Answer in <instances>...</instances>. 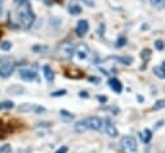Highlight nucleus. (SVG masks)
<instances>
[{
    "instance_id": "aec40b11",
    "label": "nucleus",
    "mask_w": 165,
    "mask_h": 153,
    "mask_svg": "<svg viewBox=\"0 0 165 153\" xmlns=\"http://www.w3.org/2000/svg\"><path fill=\"white\" fill-rule=\"evenodd\" d=\"M119 62H121V63H124V64H127V66H129V64H132V62H133V59H132V57H121V58H116Z\"/></svg>"
},
{
    "instance_id": "4be33fe9",
    "label": "nucleus",
    "mask_w": 165,
    "mask_h": 153,
    "mask_svg": "<svg viewBox=\"0 0 165 153\" xmlns=\"http://www.w3.org/2000/svg\"><path fill=\"white\" fill-rule=\"evenodd\" d=\"M12 48V44L9 41H3V42H0V49L4 50V52H7V50H9Z\"/></svg>"
},
{
    "instance_id": "c85d7f7f",
    "label": "nucleus",
    "mask_w": 165,
    "mask_h": 153,
    "mask_svg": "<svg viewBox=\"0 0 165 153\" xmlns=\"http://www.w3.org/2000/svg\"><path fill=\"white\" fill-rule=\"evenodd\" d=\"M79 95H80L81 98H85V99H86V98H89L88 92H80V93H79Z\"/></svg>"
},
{
    "instance_id": "5701e85b",
    "label": "nucleus",
    "mask_w": 165,
    "mask_h": 153,
    "mask_svg": "<svg viewBox=\"0 0 165 153\" xmlns=\"http://www.w3.org/2000/svg\"><path fill=\"white\" fill-rule=\"evenodd\" d=\"M125 44H127V39L124 36H120L116 41V48H121V46H124Z\"/></svg>"
},
{
    "instance_id": "c9c22d12",
    "label": "nucleus",
    "mask_w": 165,
    "mask_h": 153,
    "mask_svg": "<svg viewBox=\"0 0 165 153\" xmlns=\"http://www.w3.org/2000/svg\"><path fill=\"white\" fill-rule=\"evenodd\" d=\"M148 29V25H143L142 26V30H147Z\"/></svg>"
},
{
    "instance_id": "7c9ffc66",
    "label": "nucleus",
    "mask_w": 165,
    "mask_h": 153,
    "mask_svg": "<svg viewBox=\"0 0 165 153\" xmlns=\"http://www.w3.org/2000/svg\"><path fill=\"white\" fill-rule=\"evenodd\" d=\"M89 81L90 82H96V84H99V78H97V77H89Z\"/></svg>"
},
{
    "instance_id": "cd10ccee",
    "label": "nucleus",
    "mask_w": 165,
    "mask_h": 153,
    "mask_svg": "<svg viewBox=\"0 0 165 153\" xmlns=\"http://www.w3.org/2000/svg\"><path fill=\"white\" fill-rule=\"evenodd\" d=\"M67 151H69V148L63 146V147H61L60 149H57V151H56V153H67Z\"/></svg>"
},
{
    "instance_id": "f8f14e48",
    "label": "nucleus",
    "mask_w": 165,
    "mask_h": 153,
    "mask_svg": "<svg viewBox=\"0 0 165 153\" xmlns=\"http://www.w3.org/2000/svg\"><path fill=\"white\" fill-rule=\"evenodd\" d=\"M43 71H44V77L46 81H53L54 80V72L52 71V68L49 67V66H44L43 67Z\"/></svg>"
},
{
    "instance_id": "423d86ee",
    "label": "nucleus",
    "mask_w": 165,
    "mask_h": 153,
    "mask_svg": "<svg viewBox=\"0 0 165 153\" xmlns=\"http://www.w3.org/2000/svg\"><path fill=\"white\" fill-rule=\"evenodd\" d=\"M19 77L25 81H32L36 78V72L30 68H22L19 70Z\"/></svg>"
},
{
    "instance_id": "f257e3e1",
    "label": "nucleus",
    "mask_w": 165,
    "mask_h": 153,
    "mask_svg": "<svg viewBox=\"0 0 165 153\" xmlns=\"http://www.w3.org/2000/svg\"><path fill=\"white\" fill-rule=\"evenodd\" d=\"M18 19L23 29H30V27L32 26L35 17H34V13H32V10H31L30 5L27 3L22 4L21 9H19V13H18Z\"/></svg>"
},
{
    "instance_id": "2f4dec72",
    "label": "nucleus",
    "mask_w": 165,
    "mask_h": 153,
    "mask_svg": "<svg viewBox=\"0 0 165 153\" xmlns=\"http://www.w3.org/2000/svg\"><path fill=\"white\" fill-rule=\"evenodd\" d=\"M98 100H99L101 103H105V102H107V98H106V97H102V95H99V97H98Z\"/></svg>"
},
{
    "instance_id": "393cba45",
    "label": "nucleus",
    "mask_w": 165,
    "mask_h": 153,
    "mask_svg": "<svg viewBox=\"0 0 165 153\" xmlns=\"http://www.w3.org/2000/svg\"><path fill=\"white\" fill-rule=\"evenodd\" d=\"M13 102H10V100H5V102H3L1 103V107L3 108H7V109H12L13 108Z\"/></svg>"
},
{
    "instance_id": "1a4fd4ad",
    "label": "nucleus",
    "mask_w": 165,
    "mask_h": 153,
    "mask_svg": "<svg viewBox=\"0 0 165 153\" xmlns=\"http://www.w3.org/2000/svg\"><path fill=\"white\" fill-rule=\"evenodd\" d=\"M88 30H89V23L86 19H81V21L77 22V26H76L77 36H84V35L88 32Z\"/></svg>"
},
{
    "instance_id": "7ed1b4c3",
    "label": "nucleus",
    "mask_w": 165,
    "mask_h": 153,
    "mask_svg": "<svg viewBox=\"0 0 165 153\" xmlns=\"http://www.w3.org/2000/svg\"><path fill=\"white\" fill-rule=\"evenodd\" d=\"M74 52H75V48H74L72 44H70V42H63V44L60 45V48H58V57L62 58V59H69V58L72 57Z\"/></svg>"
},
{
    "instance_id": "a878e982",
    "label": "nucleus",
    "mask_w": 165,
    "mask_h": 153,
    "mask_svg": "<svg viewBox=\"0 0 165 153\" xmlns=\"http://www.w3.org/2000/svg\"><path fill=\"white\" fill-rule=\"evenodd\" d=\"M66 93H67V92H66L65 89H61V90H57V92H53L50 95H52V97H62V95H65Z\"/></svg>"
},
{
    "instance_id": "9d476101",
    "label": "nucleus",
    "mask_w": 165,
    "mask_h": 153,
    "mask_svg": "<svg viewBox=\"0 0 165 153\" xmlns=\"http://www.w3.org/2000/svg\"><path fill=\"white\" fill-rule=\"evenodd\" d=\"M108 85H110V88L117 94L121 93V90H123V85H121V82L117 80V78H111V80L108 81Z\"/></svg>"
},
{
    "instance_id": "4468645a",
    "label": "nucleus",
    "mask_w": 165,
    "mask_h": 153,
    "mask_svg": "<svg viewBox=\"0 0 165 153\" xmlns=\"http://www.w3.org/2000/svg\"><path fill=\"white\" fill-rule=\"evenodd\" d=\"M61 119L65 121V122H70V121L74 120V115L72 113H70L69 111H66V109H61Z\"/></svg>"
},
{
    "instance_id": "a211bd4d",
    "label": "nucleus",
    "mask_w": 165,
    "mask_h": 153,
    "mask_svg": "<svg viewBox=\"0 0 165 153\" xmlns=\"http://www.w3.org/2000/svg\"><path fill=\"white\" fill-rule=\"evenodd\" d=\"M35 108V104H30V103H25V104H21L18 107V111L19 112H30V111H34Z\"/></svg>"
},
{
    "instance_id": "6e6552de",
    "label": "nucleus",
    "mask_w": 165,
    "mask_h": 153,
    "mask_svg": "<svg viewBox=\"0 0 165 153\" xmlns=\"http://www.w3.org/2000/svg\"><path fill=\"white\" fill-rule=\"evenodd\" d=\"M74 54H76V57L79 58L80 61L86 59V57H88V54H89V49H88V46H86L85 44H80V45H77L75 48Z\"/></svg>"
},
{
    "instance_id": "f704fd0d",
    "label": "nucleus",
    "mask_w": 165,
    "mask_h": 153,
    "mask_svg": "<svg viewBox=\"0 0 165 153\" xmlns=\"http://www.w3.org/2000/svg\"><path fill=\"white\" fill-rule=\"evenodd\" d=\"M17 3H19V4H23V3H26V0H15Z\"/></svg>"
},
{
    "instance_id": "9b49d317",
    "label": "nucleus",
    "mask_w": 165,
    "mask_h": 153,
    "mask_svg": "<svg viewBox=\"0 0 165 153\" xmlns=\"http://www.w3.org/2000/svg\"><path fill=\"white\" fill-rule=\"evenodd\" d=\"M74 129H75V131H76V133H84V131L88 130V125H86L85 119H84V120L77 121V122L75 124V126H74Z\"/></svg>"
},
{
    "instance_id": "20e7f679",
    "label": "nucleus",
    "mask_w": 165,
    "mask_h": 153,
    "mask_svg": "<svg viewBox=\"0 0 165 153\" xmlns=\"http://www.w3.org/2000/svg\"><path fill=\"white\" fill-rule=\"evenodd\" d=\"M103 126H105L106 134H107L108 136H111V138H116V136L119 135V131H117L116 126L113 125V122L110 119H106L103 121Z\"/></svg>"
},
{
    "instance_id": "412c9836",
    "label": "nucleus",
    "mask_w": 165,
    "mask_h": 153,
    "mask_svg": "<svg viewBox=\"0 0 165 153\" xmlns=\"http://www.w3.org/2000/svg\"><path fill=\"white\" fill-rule=\"evenodd\" d=\"M70 13L74 14V15L80 14V13H81V8H80L79 5H72V7H70Z\"/></svg>"
},
{
    "instance_id": "2eb2a0df",
    "label": "nucleus",
    "mask_w": 165,
    "mask_h": 153,
    "mask_svg": "<svg viewBox=\"0 0 165 153\" xmlns=\"http://www.w3.org/2000/svg\"><path fill=\"white\" fill-rule=\"evenodd\" d=\"M148 3L156 9H164L165 8V0H148Z\"/></svg>"
},
{
    "instance_id": "6ab92c4d",
    "label": "nucleus",
    "mask_w": 165,
    "mask_h": 153,
    "mask_svg": "<svg viewBox=\"0 0 165 153\" xmlns=\"http://www.w3.org/2000/svg\"><path fill=\"white\" fill-rule=\"evenodd\" d=\"M163 108H165V99H160V100H158L155 103V105H154V111H159V109H163Z\"/></svg>"
},
{
    "instance_id": "dca6fc26",
    "label": "nucleus",
    "mask_w": 165,
    "mask_h": 153,
    "mask_svg": "<svg viewBox=\"0 0 165 153\" xmlns=\"http://www.w3.org/2000/svg\"><path fill=\"white\" fill-rule=\"evenodd\" d=\"M152 139V133L150 129H144L143 133H142V142L143 143H148L150 140Z\"/></svg>"
},
{
    "instance_id": "39448f33",
    "label": "nucleus",
    "mask_w": 165,
    "mask_h": 153,
    "mask_svg": "<svg viewBox=\"0 0 165 153\" xmlns=\"http://www.w3.org/2000/svg\"><path fill=\"white\" fill-rule=\"evenodd\" d=\"M86 125H88V129H93V130H101L102 126H103V121H102L99 117H86L85 119Z\"/></svg>"
},
{
    "instance_id": "ddd939ff",
    "label": "nucleus",
    "mask_w": 165,
    "mask_h": 153,
    "mask_svg": "<svg viewBox=\"0 0 165 153\" xmlns=\"http://www.w3.org/2000/svg\"><path fill=\"white\" fill-rule=\"evenodd\" d=\"M7 92L9 94H12V95H18V94L25 92V89H23L22 86H19V85H13V86H10V88H8Z\"/></svg>"
},
{
    "instance_id": "e433bc0d",
    "label": "nucleus",
    "mask_w": 165,
    "mask_h": 153,
    "mask_svg": "<svg viewBox=\"0 0 165 153\" xmlns=\"http://www.w3.org/2000/svg\"><path fill=\"white\" fill-rule=\"evenodd\" d=\"M138 100H139V102H143V98L141 97V95H138Z\"/></svg>"
},
{
    "instance_id": "58836bf2",
    "label": "nucleus",
    "mask_w": 165,
    "mask_h": 153,
    "mask_svg": "<svg viewBox=\"0 0 165 153\" xmlns=\"http://www.w3.org/2000/svg\"><path fill=\"white\" fill-rule=\"evenodd\" d=\"M1 108H3V107H1V104H0V109H1Z\"/></svg>"
},
{
    "instance_id": "c756f323",
    "label": "nucleus",
    "mask_w": 165,
    "mask_h": 153,
    "mask_svg": "<svg viewBox=\"0 0 165 153\" xmlns=\"http://www.w3.org/2000/svg\"><path fill=\"white\" fill-rule=\"evenodd\" d=\"M18 153H31V148H25V149H18Z\"/></svg>"
},
{
    "instance_id": "bb28decb",
    "label": "nucleus",
    "mask_w": 165,
    "mask_h": 153,
    "mask_svg": "<svg viewBox=\"0 0 165 153\" xmlns=\"http://www.w3.org/2000/svg\"><path fill=\"white\" fill-rule=\"evenodd\" d=\"M164 46H165V45H164V42H163L161 40H156V41H155V48L158 49V50H163Z\"/></svg>"
},
{
    "instance_id": "473e14b6",
    "label": "nucleus",
    "mask_w": 165,
    "mask_h": 153,
    "mask_svg": "<svg viewBox=\"0 0 165 153\" xmlns=\"http://www.w3.org/2000/svg\"><path fill=\"white\" fill-rule=\"evenodd\" d=\"M163 124H164V121H159V122H158V124H156V125H155V127H156V129H159V127H160V126H161V125H163Z\"/></svg>"
},
{
    "instance_id": "0eeeda50",
    "label": "nucleus",
    "mask_w": 165,
    "mask_h": 153,
    "mask_svg": "<svg viewBox=\"0 0 165 153\" xmlns=\"http://www.w3.org/2000/svg\"><path fill=\"white\" fill-rule=\"evenodd\" d=\"M14 71V64L13 63H4L0 66V77L7 78L9 77Z\"/></svg>"
},
{
    "instance_id": "f03ea898",
    "label": "nucleus",
    "mask_w": 165,
    "mask_h": 153,
    "mask_svg": "<svg viewBox=\"0 0 165 153\" xmlns=\"http://www.w3.org/2000/svg\"><path fill=\"white\" fill-rule=\"evenodd\" d=\"M120 146L124 153H138V143L134 136H124L120 142Z\"/></svg>"
},
{
    "instance_id": "72a5a7b5",
    "label": "nucleus",
    "mask_w": 165,
    "mask_h": 153,
    "mask_svg": "<svg viewBox=\"0 0 165 153\" xmlns=\"http://www.w3.org/2000/svg\"><path fill=\"white\" fill-rule=\"evenodd\" d=\"M3 14V0H0V15Z\"/></svg>"
},
{
    "instance_id": "b1692460",
    "label": "nucleus",
    "mask_w": 165,
    "mask_h": 153,
    "mask_svg": "<svg viewBox=\"0 0 165 153\" xmlns=\"http://www.w3.org/2000/svg\"><path fill=\"white\" fill-rule=\"evenodd\" d=\"M12 152V147L10 144H4L0 147V153H10Z\"/></svg>"
},
{
    "instance_id": "4c0bfd02",
    "label": "nucleus",
    "mask_w": 165,
    "mask_h": 153,
    "mask_svg": "<svg viewBox=\"0 0 165 153\" xmlns=\"http://www.w3.org/2000/svg\"><path fill=\"white\" fill-rule=\"evenodd\" d=\"M163 64H164V66H163V67H165V62H164V63H163Z\"/></svg>"
},
{
    "instance_id": "f3484780",
    "label": "nucleus",
    "mask_w": 165,
    "mask_h": 153,
    "mask_svg": "<svg viewBox=\"0 0 165 153\" xmlns=\"http://www.w3.org/2000/svg\"><path fill=\"white\" fill-rule=\"evenodd\" d=\"M154 73L159 78H165V67L163 66H158V67H154Z\"/></svg>"
}]
</instances>
